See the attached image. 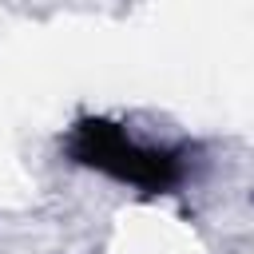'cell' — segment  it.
Returning a JSON list of instances; mask_svg holds the SVG:
<instances>
[{"mask_svg":"<svg viewBox=\"0 0 254 254\" xmlns=\"http://www.w3.org/2000/svg\"><path fill=\"white\" fill-rule=\"evenodd\" d=\"M67 155L79 167H95L119 183H131L147 194H163L179 183L183 163L175 151H159V147H143L135 143L119 123L111 119H79L67 135Z\"/></svg>","mask_w":254,"mask_h":254,"instance_id":"cell-1","label":"cell"}]
</instances>
